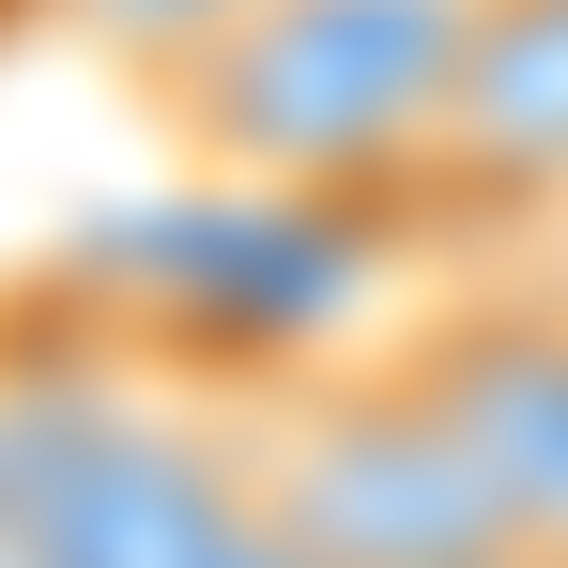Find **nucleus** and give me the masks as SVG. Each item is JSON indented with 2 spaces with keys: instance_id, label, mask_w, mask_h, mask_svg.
<instances>
[{
  "instance_id": "1",
  "label": "nucleus",
  "mask_w": 568,
  "mask_h": 568,
  "mask_svg": "<svg viewBox=\"0 0 568 568\" xmlns=\"http://www.w3.org/2000/svg\"><path fill=\"white\" fill-rule=\"evenodd\" d=\"M476 0H246L185 78H154V139L200 185H277V200H384L462 78Z\"/></svg>"
},
{
  "instance_id": "2",
  "label": "nucleus",
  "mask_w": 568,
  "mask_h": 568,
  "mask_svg": "<svg viewBox=\"0 0 568 568\" xmlns=\"http://www.w3.org/2000/svg\"><path fill=\"white\" fill-rule=\"evenodd\" d=\"M231 462L307 568H491L523 523L399 354H307L215 399Z\"/></svg>"
},
{
  "instance_id": "3",
  "label": "nucleus",
  "mask_w": 568,
  "mask_h": 568,
  "mask_svg": "<svg viewBox=\"0 0 568 568\" xmlns=\"http://www.w3.org/2000/svg\"><path fill=\"white\" fill-rule=\"evenodd\" d=\"M0 523L47 568H246L262 491L231 415H170L93 354H0Z\"/></svg>"
},
{
  "instance_id": "4",
  "label": "nucleus",
  "mask_w": 568,
  "mask_h": 568,
  "mask_svg": "<svg viewBox=\"0 0 568 568\" xmlns=\"http://www.w3.org/2000/svg\"><path fill=\"white\" fill-rule=\"evenodd\" d=\"M384 354L446 399V430L507 491V523L568 554V277H476L446 307H415Z\"/></svg>"
},
{
  "instance_id": "5",
  "label": "nucleus",
  "mask_w": 568,
  "mask_h": 568,
  "mask_svg": "<svg viewBox=\"0 0 568 568\" xmlns=\"http://www.w3.org/2000/svg\"><path fill=\"white\" fill-rule=\"evenodd\" d=\"M554 200H568V0H476L446 123L369 215L462 231V215H554Z\"/></svg>"
},
{
  "instance_id": "6",
  "label": "nucleus",
  "mask_w": 568,
  "mask_h": 568,
  "mask_svg": "<svg viewBox=\"0 0 568 568\" xmlns=\"http://www.w3.org/2000/svg\"><path fill=\"white\" fill-rule=\"evenodd\" d=\"M16 16H31V31H62L78 62H108L123 93H154V78H185L246 0H16Z\"/></svg>"
},
{
  "instance_id": "7",
  "label": "nucleus",
  "mask_w": 568,
  "mask_h": 568,
  "mask_svg": "<svg viewBox=\"0 0 568 568\" xmlns=\"http://www.w3.org/2000/svg\"><path fill=\"white\" fill-rule=\"evenodd\" d=\"M491 568H568V554H538V538H507V554H491Z\"/></svg>"
},
{
  "instance_id": "8",
  "label": "nucleus",
  "mask_w": 568,
  "mask_h": 568,
  "mask_svg": "<svg viewBox=\"0 0 568 568\" xmlns=\"http://www.w3.org/2000/svg\"><path fill=\"white\" fill-rule=\"evenodd\" d=\"M0 568H47V554H31V538H16V523H0Z\"/></svg>"
}]
</instances>
